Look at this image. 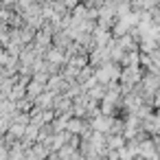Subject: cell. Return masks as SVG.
I'll return each mask as SVG.
<instances>
[{"label": "cell", "mask_w": 160, "mask_h": 160, "mask_svg": "<svg viewBox=\"0 0 160 160\" xmlns=\"http://www.w3.org/2000/svg\"><path fill=\"white\" fill-rule=\"evenodd\" d=\"M112 123H114V116H103V114H99V116L92 118V123H88V125H90V129L97 132V134H110Z\"/></svg>", "instance_id": "obj_1"}, {"label": "cell", "mask_w": 160, "mask_h": 160, "mask_svg": "<svg viewBox=\"0 0 160 160\" xmlns=\"http://www.w3.org/2000/svg\"><path fill=\"white\" fill-rule=\"evenodd\" d=\"M83 125H86V121H79V118H70V121H68V125H66V132H68L70 136H79V134L83 132Z\"/></svg>", "instance_id": "obj_2"}]
</instances>
